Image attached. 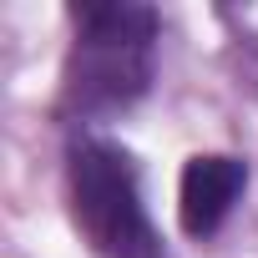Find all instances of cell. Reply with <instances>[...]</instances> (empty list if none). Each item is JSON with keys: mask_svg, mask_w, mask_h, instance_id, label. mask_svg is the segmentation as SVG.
<instances>
[{"mask_svg": "<svg viewBox=\"0 0 258 258\" xmlns=\"http://www.w3.org/2000/svg\"><path fill=\"white\" fill-rule=\"evenodd\" d=\"M61 101L71 116H116L152 86L157 11L147 6H76Z\"/></svg>", "mask_w": 258, "mask_h": 258, "instance_id": "1", "label": "cell"}, {"mask_svg": "<svg viewBox=\"0 0 258 258\" xmlns=\"http://www.w3.org/2000/svg\"><path fill=\"white\" fill-rule=\"evenodd\" d=\"M66 182L76 228L96 258H167L162 233L147 218L137 167L116 142L76 137L66 152Z\"/></svg>", "mask_w": 258, "mask_h": 258, "instance_id": "2", "label": "cell"}, {"mask_svg": "<svg viewBox=\"0 0 258 258\" xmlns=\"http://www.w3.org/2000/svg\"><path fill=\"white\" fill-rule=\"evenodd\" d=\"M248 187V167L233 157H192L182 172V198H177V218L187 238H213L223 228V218L233 213V203Z\"/></svg>", "mask_w": 258, "mask_h": 258, "instance_id": "3", "label": "cell"}]
</instances>
